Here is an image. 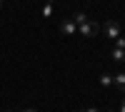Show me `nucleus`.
<instances>
[{"label":"nucleus","mask_w":125,"mask_h":112,"mask_svg":"<svg viewBox=\"0 0 125 112\" xmlns=\"http://www.w3.org/2000/svg\"><path fill=\"white\" fill-rule=\"evenodd\" d=\"M120 112H125V97H123V105H120Z\"/></svg>","instance_id":"9b49d317"},{"label":"nucleus","mask_w":125,"mask_h":112,"mask_svg":"<svg viewBox=\"0 0 125 112\" xmlns=\"http://www.w3.org/2000/svg\"><path fill=\"white\" fill-rule=\"evenodd\" d=\"M113 85H115L120 92H125V72H120V75H115V77H113Z\"/></svg>","instance_id":"20e7f679"},{"label":"nucleus","mask_w":125,"mask_h":112,"mask_svg":"<svg viewBox=\"0 0 125 112\" xmlns=\"http://www.w3.org/2000/svg\"><path fill=\"white\" fill-rule=\"evenodd\" d=\"M25 112H35V110H25Z\"/></svg>","instance_id":"f8f14e48"},{"label":"nucleus","mask_w":125,"mask_h":112,"mask_svg":"<svg viewBox=\"0 0 125 112\" xmlns=\"http://www.w3.org/2000/svg\"><path fill=\"white\" fill-rule=\"evenodd\" d=\"M0 5H3V0H0Z\"/></svg>","instance_id":"4468645a"},{"label":"nucleus","mask_w":125,"mask_h":112,"mask_svg":"<svg viewBox=\"0 0 125 112\" xmlns=\"http://www.w3.org/2000/svg\"><path fill=\"white\" fill-rule=\"evenodd\" d=\"M60 33H62V35H75V33H78L75 20H73V17H65V20L60 23Z\"/></svg>","instance_id":"7ed1b4c3"},{"label":"nucleus","mask_w":125,"mask_h":112,"mask_svg":"<svg viewBox=\"0 0 125 112\" xmlns=\"http://www.w3.org/2000/svg\"><path fill=\"white\" fill-rule=\"evenodd\" d=\"M113 43H115V47L125 50V37H115V40H113Z\"/></svg>","instance_id":"1a4fd4ad"},{"label":"nucleus","mask_w":125,"mask_h":112,"mask_svg":"<svg viewBox=\"0 0 125 112\" xmlns=\"http://www.w3.org/2000/svg\"><path fill=\"white\" fill-rule=\"evenodd\" d=\"M85 112H100V110H98V107H88Z\"/></svg>","instance_id":"9d476101"},{"label":"nucleus","mask_w":125,"mask_h":112,"mask_svg":"<svg viewBox=\"0 0 125 112\" xmlns=\"http://www.w3.org/2000/svg\"><path fill=\"white\" fill-rule=\"evenodd\" d=\"M100 85H103V87H110V85H113V75H108V72L100 75Z\"/></svg>","instance_id":"423d86ee"},{"label":"nucleus","mask_w":125,"mask_h":112,"mask_svg":"<svg viewBox=\"0 0 125 112\" xmlns=\"http://www.w3.org/2000/svg\"><path fill=\"white\" fill-rule=\"evenodd\" d=\"M113 60H115V62H123V60H125V50L113 47Z\"/></svg>","instance_id":"39448f33"},{"label":"nucleus","mask_w":125,"mask_h":112,"mask_svg":"<svg viewBox=\"0 0 125 112\" xmlns=\"http://www.w3.org/2000/svg\"><path fill=\"white\" fill-rule=\"evenodd\" d=\"M73 20H75V25H83V23L88 20V15H85V13H75V15H73Z\"/></svg>","instance_id":"6e6552de"},{"label":"nucleus","mask_w":125,"mask_h":112,"mask_svg":"<svg viewBox=\"0 0 125 112\" xmlns=\"http://www.w3.org/2000/svg\"><path fill=\"white\" fill-rule=\"evenodd\" d=\"M5 112H13V110H5Z\"/></svg>","instance_id":"ddd939ff"},{"label":"nucleus","mask_w":125,"mask_h":112,"mask_svg":"<svg viewBox=\"0 0 125 112\" xmlns=\"http://www.w3.org/2000/svg\"><path fill=\"white\" fill-rule=\"evenodd\" d=\"M98 23H93V20H85V23H83V25H78V33L83 35V37H95L98 35Z\"/></svg>","instance_id":"f257e3e1"},{"label":"nucleus","mask_w":125,"mask_h":112,"mask_svg":"<svg viewBox=\"0 0 125 112\" xmlns=\"http://www.w3.org/2000/svg\"><path fill=\"white\" fill-rule=\"evenodd\" d=\"M50 15H53V0H48L43 8V17H50Z\"/></svg>","instance_id":"0eeeda50"},{"label":"nucleus","mask_w":125,"mask_h":112,"mask_svg":"<svg viewBox=\"0 0 125 112\" xmlns=\"http://www.w3.org/2000/svg\"><path fill=\"white\" fill-rule=\"evenodd\" d=\"M103 33H105V37L115 40V37H120V25L115 23V20H105V25H103Z\"/></svg>","instance_id":"f03ea898"}]
</instances>
